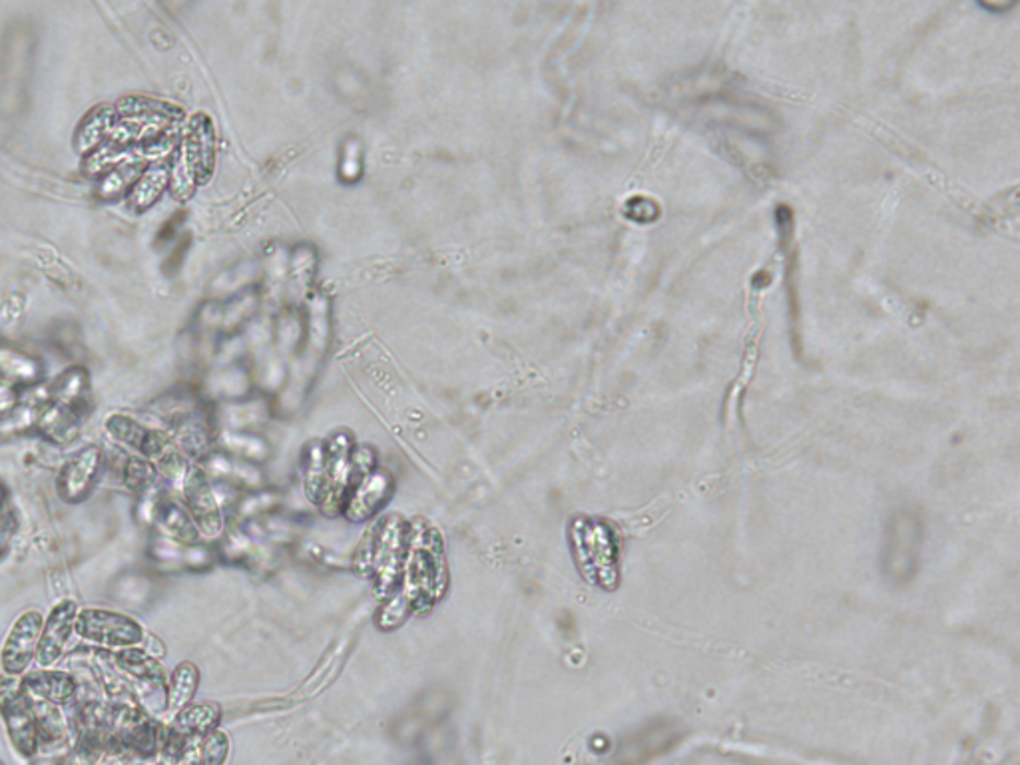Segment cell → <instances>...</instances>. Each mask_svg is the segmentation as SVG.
Listing matches in <instances>:
<instances>
[{
	"label": "cell",
	"mask_w": 1020,
	"mask_h": 765,
	"mask_svg": "<svg viewBox=\"0 0 1020 765\" xmlns=\"http://www.w3.org/2000/svg\"><path fill=\"white\" fill-rule=\"evenodd\" d=\"M571 537L574 557L586 581L614 590L620 581V549L610 525L597 518H578L573 523Z\"/></svg>",
	"instance_id": "6da1fadb"
},
{
	"label": "cell",
	"mask_w": 1020,
	"mask_h": 765,
	"mask_svg": "<svg viewBox=\"0 0 1020 765\" xmlns=\"http://www.w3.org/2000/svg\"><path fill=\"white\" fill-rule=\"evenodd\" d=\"M925 530L917 513L901 509L893 513L885 528L883 572L893 584L911 583L921 564Z\"/></svg>",
	"instance_id": "7a4b0ae2"
},
{
	"label": "cell",
	"mask_w": 1020,
	"mask_h": 765,
	"mask_svg": "<svg viewBox=\"0 0 1020 765\" xmlns=\"http://www.w3.org/2000/svg\"><path fill=\"white\" fill-rule=\"evenodd\" d=\"M112 664L127 678L136 704L148 716L156 720L168 712V678L161 664L152 654L142 650L140 646L127 648L116 652Z\"/></svg>",
	"instance_id": "3957f363"
},
{
	"label": "cell",
	"mask_w": 1020,
	"mask_h": 765,
	"mask_svg": "<svg viewBox=\"0 0 1020 765\" xmlns=\"http://www.w3.org/2000/svg\"><path fill=\"white\" fill-rule=\"evenodd\" d=\"M0 718L16 752L24 757H35L40 750V733L33 700L26 694L21 678H0Z\"/></svg>",
	"instance_id": "277c9868"
},
{
	"label": "cell",
	"mask_w": 1020,
	"mask_h": 765,
	"mask_svg": "<svg viewBox=\"0 0 1020 765\" xmlns=\"http://www.w3.org/2000/svg\"><path fill=\"white\" fill-rule=\"evenodd\" d=\"M74 632L84 642L108 650L136 648L144 642V629L134 618L104 608H81Z\"/></svg>",
	"instance_id": "5b68a950"
},
{
	"label": "cell",
	"mask_w": 1020,
	"mask_h": 765,
	"mask_svg": "<svg viewBox=\"0 0 1020 765\" xmlns=\"http://www.w3.org/2000/svg\"><path fill=\"white\" fill-rule=\"evenodd\" d=\"M180 489L184 497L185 509L192 516L200 537H218L224 530V514H221V504L207 480L206 473L202 468L190 465Z\"/></svg>",
	"instance_id": "8992f818"
},
{
	"label": "cell",
	"mask_w": 1020,
	"mask_h": 765,
	"mask_svg": "<svg viewBox=\"0 0 1020 765\" xmlns=\"http://www.w3.org/2000/svg\"><path fill=\"white\" fill-rule=\"evenodd\" d=\"M45 617L38 610H26L12 622L0 650V668L4 676L21 678L36 658L38 638L43 632Z\"/></svg>",
	"instance_id": "52a82bcc"
},
{
	"label": "cell",
	"mask_w": 1020,
	"mask_h": 765,
	"mask_svg": "<svg viewBox=\"0 0 1020 765\" xmlns=\"http://www.w3.org/2000/svg\"><path fill=\"white\" fill-rule=\"evenodd\" d=\"M104 455L100 446H84L76 455L62 465L57 477V491L62 501L70 504L82 503L96 487L100 477Z\"/></svg>",
	"instance_id": "ba28073f"
},
{
	"label": "cell",
	"mask_w": 1020,
	"mask_h": 765,
	"mask_svg": "<svg viewBox=\"0 0 1020 765\" xmlns=\"http://www.w3.org/2000/svg\"><path fill=\"white\" fill-rule=\"evenodd\" d=\"M79 605L74 600H60L50 614L45 618L43 632L38 638V648H36V664L48 670L62 658V654L69 646L70 636L74 634V624L79 617Z\"/></svg>",
	"instance_id": "9c48e42d"
},
{
	"label": "cell",
	"mask_w": 1020,
	"mask_h": 765,
	"mask_svg": "<svg viewBox=\"0 0 1020 765\" xmlns=\"http://www.w3.org/2000/svg\"><path fill=\"white\" fill-rule=\"evenodd\" d=\"M106 431L118 445L127 446L132 455L148 458L154 465H158L172 451V445L164 434L152 431L127 415H112L106 421Z\"/></svg>",
	"instance_id": "30bf717a"
},
{
	"label": "cell",
	"mask_w": 1020,
	"mask_h": 765,
	"mask_svg": "<svg viewBox=\"0 0 1020 765\" xmlns=\"http://www.w3.org/2000/svg\"><path fill=\"white\" fill-rule=\"evenodd\" d=\"M21 682L26 694L33 700L48 702L58 708L72 706L79 697V682L74 676L62 670H35L21 676Z\"/></svg>",
	"instance_id": "8fae6325"
},
{
	"label": "cell",
	"mask_w": 1020,
	"mask_h": 765,
	"mask_svg": "<svg viewBox=\"0 0 1020 765\" xmlns=\"http://www.w3.org/2000/svg\"><path fill=\"white\" fill-rule=\"evenodd\" d=\"M391 479L379 473H369L365 477L357 479L353 489L345 501L344 513L351 523H363L383 509L389 501Z\"/></svg>",
	"instance_id": "7c38bea8"
},
{
	"label": "cell",
	"mask_w": 1020,
	"mask_h": 765,
	"mask_svg": "<svg viewBox=\"0 0 1020 765\" xmlns=\"http://www.w3.org/2000/svg\"><path fill=\"white\" fill-rule=\"evenodd\" d=\"M182 152L190 168L194 171L195 182L204 183L214 170L216 158V140L214 130L206 116H195L188 128V136L182 142Z\"/></svg>",
	"instance_id": "4fadbf2b"
},
{
	"label": "cell",
	"mask_w": 1020,
	"mask_h": 765,
	"mask_svg": "<svg viewBox=\"0 0 1020 765\" xmlns=\"http://www.w3.org/2000/svg\"><path fill=\"white\" fill-rule=\"evenodd\" d=\"M45 375L43 363L11 343L0 342V383L11 387H36Z\"/></svg>",
	"instance_id": "5bb4252c"
},
{
	"label": "cell",
	"mask_w": 1020,
	"mask_h": 765,
	"mask_svg": "<svg viewBox=\"0 0 1020 765\" xmlns=\"http://www.w3.org/2000/svg\"><path fill=\"white\" fill-rule=\"evenodd\" d=\"M48 397L60 407H67L70 411L86 417L88 405H91V378H88V371L81 366L69 367L48 387Z\"/></svg>",
	"instance_id": "9a60e30c"
},
{
	"label": "cell",
	"mask_w": 1020,
	"mask_h": 765,
	"mask_svg": "<svg viewBox=\"0 0 1020 765\" xmlns=\"http://www.w3.org/2000/svg\"><path fill=\"white\" fill-rule=\"evenodd\" d=\"M82 421L84 417L79 413L70 411L67 407H60L57 403L48 401L47 405L40 407L38 411L36 431L52 445H72L81 437Z\"/></svg>",
	"instance_id": "2e32d148"
},
{
	"label": "cell",
	"mask_w": 1020,
	"mask_h": 765,
	"mask_svg": "<svg viewBox=\"0 0 1020 765\" xmlns=\"http://www.w3.org/2000/svg\"><path fill=\"white\" fill-rule=\"evenodd\" d=\"M115 106H96L88 115L84 116L81 124L74 132V148L81 156H91L94 150L100 148L106 144L116 124Z\"/></svg>",
	"instance_id": "e0dca14e"
},
{
	"label": "cell",
	"mask_w": 1020,
	"mask_h": 765,
	"mask_svg": "<svg viewBox=\"0 0 1020 765\" xmlns=\"http://www.w3.org/2000/svg\"><path fill=\"white\" fill-rule=\"evenodd\" d=\"M154 523L158 526L161 537L176 545L190 547V545H197L200 540V533L188 509L176 501H161Z\"/></svg>",
	"instance_id": "ac0fdd59"
},
{
	"label": "cell",
	"mask_w": 1020,
	"mask_h": 765,
	"mask_svg": "<svg viewBox=\"0 0 1020 765\" xmlns=\"http://www.w3.org/2000/svg\"><path fill=\"white\" fill-rule=\"evenodd\" d=\"M168 183H170V171L166 166H161V164L148 166L146 170L142 171V176L136 180V183L132 186V190L128 192V210L136 212V214L148 212L149 207L156 206V202L160 200L164 190L168 188Z\"/></svg>",
	"instance_id": "d6986e66"
},
{
	"label": "cell",
	"mask_w": 1020,
	"mask_h": 765,
	"mask_svg": "<svg viewBox=\"0 0 1020 765\" xmlns=\"http://www.w3.org/2000/svg\"><path fill=\"white\" fill-rule=\"evenodd\" d=\"M219 716H221V709L216 704H209V702L190 704L176 714L172 728L178 733H182L184 738H202L207 731L216 730Z\"/></svg>",
	"instance_id": "ffe728a7"
},
{
	"label": "cell",
	"mask_w": 1020,
	"mask_h": 765,
	"mask_svg": "<svg viewBox=\"0 0 1020 765\" xmlns=\"http://www.w3.org/2000/svg\"><path fill=\"white\" fill-rule=\"evenodd\" d=\"M200 684V670L192 662H182L168 682V712L178 714L192 704Z\"/></svg>",
	"instance_id": "44dd1931"
},
{
	"label": "cell",
	"mask_w": 1020,
	"mask_h": 765,
	"mask_svg": "<svg viewBox=\"0 0 1020 765\" xmlns=\"http://www.w3.org/2000/svg\"><path fill=\"white\" fill-rule=\"evenodd\" d=\"M144 170H146L144 166H122V168L110 170L96 180L94 194L103 202H116L128 195Z\"/></svg>",
	"instance_id": "7402d4cb"
},
{
	"label": "cell",
	"mask_w": 1020,
	"mask_h": 765,
	"mask_svg": "<svg viewBox=\"0 0 1020 765\" xmlns=\"http://www.w3.org/2000/svg\"><path fill=\"white\" fill-rule=\"evenodd\" d=\"M158 477H160L158 467L148 458L136 457V455L127 458L122 479H124L128 491L142 497L144 492L149 491L158 482Z\"/></svg>",
	"instance_id": "603a6c76"
},
{
	"label": "cell",
	"mask_w": 1020,
	"mask_h": 765,
	"mask_svg": "<svg viewBox=\"0 0 1020 765\" xmlns=\"http://www.w3.org/2000/svg\"><path fill=\"white\" fill-rule=\"evenodd\" d=\"M118 116L158 115L182 120V110L170 103L149 96H127L115 106Z\"/></svg>",
	"instance_id": "cb8c5ba5"
},
{
	"label": "cell",
	"mask_w": 1020,
	"mask_h": 765,
	"mask_svg": "<svg viewBox=\"0 0 1020 765\" xmlns=\"http://www.w3.org/2000/svg\"><path fill=\"white\" fill-rule=\"evenodd\" d=\"M38 407L33 405H16L12 411L0 415V441H7L11 437L26 433L36 429V419H38Z\"/></svg>",
	"instance_id": "d4e9b609"
},
{
	"label": "cell",
	"mask_w": 1020,
	"mask_h": 765,
	"mask_svg": "<svg viewBox=\"0 0 1020 765\" xmlns=\"http://www.w3.org/2000/svg\"><path fill=\"white\" fill-rule=\"evenodd\" d=\"M230 754V740L224 731H207L197 742V764L224 765Z\"/></svg>",
	"instance_id": "484cf974"
},
{
	"label": "cell",
	"mask_w": 1020,
	"mask_h": 765,
	"mask_svg": "<svg viewBox=\"0 0 1020 765\" xmlns=\"http://www.w3.org/2000/svg\"><path fill=\"white\" fill-rule=\"evenodd\" d=\"M16 528H19V521L12 511H7L4 516H0V554L11 545Z\"/></svg>",
	"instance_id": "4316f807"
},
{
	"label": "cell",
	"mask_w": 1020,
	"mask_h": 765,
	"mask_svg": "<svg viewBox=\"0 0 1020 765\" xmlns=\"http://www.w3.org/2000/svg\"><path fill=\"white\" fill-rule=\"evenodd\" d=\"M16 399H19L16 387L0 383V415L12 411L16 407Z\"/></svg>",
	"instance_id": "83f0119b"
},
{
	"label": "cell",
	"mask_w": 1020,
	"mask_h": 765,
	"mask_svg": "<svg viewBox=\"0 0 1020 765\" xmlns=\"http://www.w3.org/2000/svg\"><path fill=\"white\" fill-rule=\"evenodd\" d=\"M176 765H200V764H197V762H194V760H180V762H178V764Z\"/></svg>",
	"instance_id": "f1b7e54d"
},
{
	"label": "cell",
	"mask_w": 1020,
	"mask_h": 765,
	"mask_svg": "<svg viewBox=\"0 0 1020 765\" xmlns=\"http://www.w3.org/2000/svg\"><path fill=\"white\" fill-rule=\"evenodd\" d=\"M0 765H4V764H2V762H0Z\"/></svg>",
	"instance_id": "f546056e"
}]
</instances>
